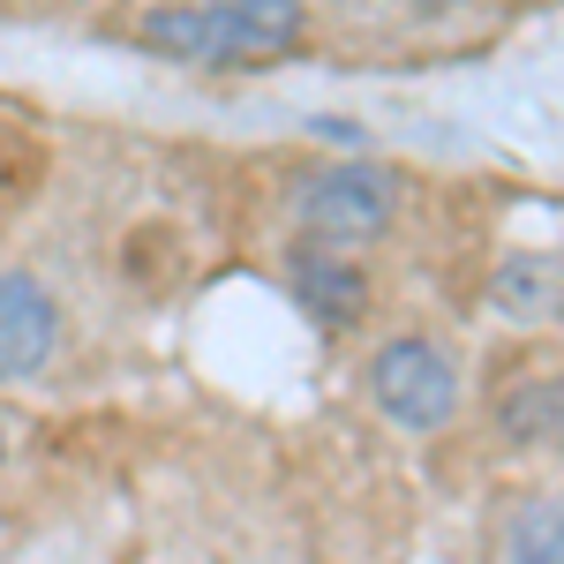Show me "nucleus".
I'll use <instances>...</instances> for the list:
<instances>
[{
	"label": "nucleus",
	"mask_w": 564,
	"mask_h": 564,
	"mask_svg": "<svg viewBox=\"0 0 564 564\" xmlns=\"http://www.w3.org/2000/svg\"><path fill=\"white\" fill-rule=\"evenodd\" d=\"M557 452H564V436H557Z\"/></svg>",
	"instance_id": "obj_10"
},
{
	"label": "nucleus",
	"mask_w": 564,
	"mask_h": 564,
	"mask_svg": "<svg viewBox=\"0 0 564 564\" xmlns=\"http://www.w3.org/2000/svg\"><path fill=\"white\" fill-rule=\"evenodd\" d=\"M391 196H399V181L384 166H324V174H302L294 181V218H302L308 241H377L391 226Z\"/></svg>",
	"instance_id": "obj_1"
},
{
	"label": "nucleus",
	"mask_w": 564,
	"mask_h": 564,
	"mask_svg": "<svg viewBox=\"0 0 564 564\" xmlns=\"http://www.w3.org/2000/svg\"><path fill=\"white\" fill-rule=\"evenodd\" d=\"M143 45H151V53H174V61H212L218 68L204 0H196V8H151V15H143Z\"/></svg>",
	"instance_id": "obj_9"
},
{
	"label": "nucleus",
	"mask_w": 564,
	"mask_h": 564,
	"mask_svg": "<svg viewBox=\"0 0 564 564\" xmlns=\"http://www.w3.org/2000/svg\"><path fill=\"white\" fill-rule=\"evenodd\" d=\"M505 557L520 564H564V497H527L505 520Z\"/></svg>",
	"instance_id": "obj_8"
},
{
	"label": "nucleus",
	"mask_w": 564,
	"mask_h": 564,
	"mask_svg": "<svg viewBox=\"0 0 564 564\" xmlns=\"http://www.w3.org/2000/svg\"><path fill=\"white\" fill-rule=\"evenodd\" d=\"M497 430L512 444H557L564 436V377H527L497 399Z\"/></svg>",
	"instance_id": "obj_7"
},
{
	"label": "nucleus",
	"mask_w": 564,
	"mask_h": 564,
	"mask_svg": "<svg viewBox=\"0 0 564 564\" xmlns=\"http://www.w3.org/2000/svg\"><path fill=\"white\" fill-rule=\"evenodd\" d=\"M369 391H377V406H384L391 422H406V430H444L452 406H459V369H452V354L430 347V339H391V347L369 361Z\"/></svg>",
	"instance_id": "obj_2"
},
{
	"label": "nucleus",
	"mask_w": 564,
	"mask_h": 564,
	"mask_svg": "<svg viewBox=\"0 0 564 564\" xmlns=\"http://www.w3.org/2000/svg\"><path fill=\"white\" fill-rule=\"evenodd\" d=\"M489 308L512 316V324H550L564 308V263L557 257H505L489 271Z\"/></svg>",
	"instance_id": "obj_6"
},
{
	"label": "nucleus",
	"mask_w": 564,
	"mask_h": 564,
	"mask_svg": "<svg viewBox=\"0 0 564 564\" xmlns=\"http://www.w3.org/2000/svg\"><path fill=\"white\" fill-rule=\"evenodd\" d=\"M204 15H212L218 68L226 61H271L302 39V0H204Z\"/></svg>",
	"instance_id": "obj_5"
},
{
	"label": "nucleus",
	"mask_w": 564,
	"mask_h": 564,
	"mask_svg": "<svg viewBox=\"0 0 564 564\" xmlns=\"http://www.w3.org/2000/svg\"><path fill=\"white\" fill-rule=\"evenodd\" d=\"M61 339V308L45 294L31 271H8L0 279V384H15V377H39L45 354Z\"/></svg>",
	"instance_id": "obj_3"
},
{
	"label": "nucleus",
	"mask_w": 564,
	"mask_h": 564,
	"mask_svg": "<svg viewBox=\"0 0 564 564\" xmlns=\"http://www.w3.org/2000/svg\"><path fill=\"white\" fill-rule=\"evenodd\" d=\"M286 286H294L302 316L332 324V332L361 324V308H369V279L347 257H332V241H308V234L294 241V257H286Z\"/></svg>",
	"instance_id": "obj_4"
}]
</instances>
